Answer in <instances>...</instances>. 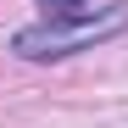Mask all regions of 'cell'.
Returning <instances> with one entry per match:
<instances>
[{"mask_svg":"<svg viewBox=\"0 0 128 128\" xmlns=\"http://www.w3.org/2000/svg\"><path fill=\"white\" fill-rule=\"evenodd\" d=\"M128 28V0H117L106 17H72V22H39V28H22L11 39L17 56H28V61H56V56H72V50H95L100 39H117Z\"/></svg>","mask_w":128,"mask_h":128,"instance_id":"cell-1","label":"cell"},{"mask_svg":"<svg viewBox=\"0 0 128 128\" xmlns=\"http://www.w3.org/2000/svg\"><path fill=\"white\" fill-rule=\"evenodd\" d=\"M45 6V22H72V17H89V0H39Z\"/></svg>","mask_w":128,"mask_h":128,"instance_id":"cell-2","label":"cell"}]
</instances>
